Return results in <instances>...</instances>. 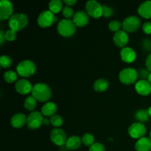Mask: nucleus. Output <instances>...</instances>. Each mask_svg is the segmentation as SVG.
<instances>
[{
    "mask_svg": "<svg viewBox=\"0 0 151 151\" xmlns=\"http://www.w3.org/2000/svg\"><path fill=\"white\" fill-rule=\"evenodd\" d=\"M142 48L146 51H151V40L144 39L142 42Z\"/></svg>",
    "mask_w": 151,
    "mask_h": 151,
    "instance_id": "obj_37",
    "label": "nucleus"
},
{
    "mask_svg": "<svg viewBox=\"0 0 151 151\" xmlns=\"http://www.w3.org/2000/svg\"><path fill=\"white\" fill-rule=\"evenodd\" d=\"M62 14L66 19H71L74 17L75 13H74V10L72 7L66 5L64 6L62 9Z\"/></svg>",
    "mask_w": 151,
    "mask_h": 151,
    "instance_id": "obj_31",
    "label": "nucleus"
},
{
    "mask_svg": "<svg viewBox=\"0 0 151 151\" xmlns=\"http://www.w3.org/2000/svg\"><path fill=\"white\" fill-rule=\"evenodd\" d=\"M32 96L39 102H47L51 98L52 90L48 85L44 83H38L32 86Z\"/></svg>",
    "mask_w": 151,
    "mask_h": 151,
    "instance_id": "obj_1",
    "label": "nucleus"
},
{
    "mask_svg": "<svg viewBox=\"0 0 151 151\" xmlns=\"http://www.w3.org/2000/svg\"><path fill=\"white\" fill-rule=\"evenodd\" d=\"M86 10L88 15L94 19L103 16V5L96 0H89L86 3Z\"/></svg>",
    "mask_w": 151,
    "mask_h": 151,
    "instance_id": "obj_7",
    "label": "nucleus"
},
{
    "mask_svg": "<svg viewBox=\"0 0 151 151\" xmlns=\"http://www.w3.org/2000/svg\"><path fill=\"white\" fill-rule=\"evenodd\" d=\"M57 30L63 37H71L76 31V26L71 19H62L58 23Z\"/></svg>",
    "mask_w": 151,
    "mask_h": 151,
    "instance_id": "obj_3",
    "label": "nucleus"
},
{
    "mask_svg": "<svg viewBox=\"0 0 151 151\" xmlns=\"http://www.w3.org/2000/svg\"><path fill=\"white\" fill-rule=\"evenodd\" d=\"M137 151H150L151 150V140L147 137H142L138 139L135 144Z\"/></svg>",
    "mask_w": 151,
    "mask_h": 151,
    "instance_id": "obj_19",
    "label": "nucleus"
},
{
    "mask_svg": "<svg viewBox=\"0 0 151 151\" xmlns=\"http://www.w3.org/2000/svg\"><path fill=\"white\" fill-rule=\"evenodd\" d=\"M114 13V10L108 5H103V16L106 18L111 16Z\"/></svg>",
    "mask_w": 151,
    "mask_h": 151,
    "instance_id": "obj_36",
    "label": "nucleus"
},
{
    "mask_svg": "<svg viewBox=\"0 0 151 151\" xmlns=\"http://www.w3.org/2000/svg\"><path fill=\"white\" fill-rule=\"evenodd\" d=\"M147 112H148L149 116H151V106H150V107L149 108V109H148V110H147Z\"/></svg>",
    "mask_w": 151,
    "mask_h": 151,
    "instance_id": "obj_44",
    "label": "nucleus"
},
{
    "mask_svg": "<svg viewBox=\"0 0 151 151\" xmlns=\"http://www.w3.org/2000/svg\"><path fill=\"white\" fill-rule=\"evenodd\" d=\"M6 41L5 36H4V32L3 30L0 31V44L2 45L4 43V41Z\"/></svg>",
    "mask_w": 151,
    "mask_h": 151,
    "instance_id": "obj_40",
    "label": "nucleus"
},
{
    "mask_svg": "<svg viewBox=\"0 0 151 151\" xmlns=\"http://www.w3.org/2000/svg\"><path fill=\"white\" fill-rule=\"evenodd\" d=\"M147 81H148V82L150 83V85H151V72H150V75H149V77H148V79H147Z\"/></svg>",
    "mask_w": 151,
    "mask_h": 151,
    "instance_id": "obj_43",
    "label": "nucleus"
},
{
    "mask_svg": "<svg viewBox=\"0 0 151 151\" xmlns=\"http://www.w3.org/2000/svg\"><path fill=\"white\" fill-rule=\"evenodd\" d=\"M122 29L126 32H134L141 26V20L137 16H130L125 18L122 23Z\"/></svg>",
    "mask_w": 151,
    "mask_h": 151,
    "instance_id": "obj_6",
    "label": "nucleus"
},
{
    "mask_svg": "<svg viewBox=\"0 0 151 151\" xmlns=\"http://www.w3.org/2000/svg\"><path fill=\"white\" fill-rule=\"evenodd\" d=\"M50 139L51 141L55 145L58 146H63L66 145V143L67 142V135L66 133L61 128H54L50 133Z\"/></svg>",
    "mask_w": 151,
    "mask_h": 151,
    "instance_id": "obj_9",
    "label": "nucleus"
},
{
    "mask_svg": "<svg viewBox=\"0 0 151 151\" xmlns=\"http://www.w3.org/2000/svg\"><path fill=\"white\" fill-rule=\"evenodd\" d=\"M150 140H151V131H150Z\"/></svg>",
    "mask_w": 151,
    "mask_h": 151,
    "instance_id": "obj_45",
    "label": "nucleus"
},
{
    "mask_svg": "<svg viewBox=\"0 0 151 151\" xmlns=\"http://www.w3.org/2000/svg\"><path fill=\"white\" fill-rule=\"evenodd\" d=\"M135 90L140 95L147 96L151 93V85L147 81L139 80L136 83Z\"/></svg>",
    "mask_w": 151,
    "mask_h": 151,
    "instance_id": "obj_16",
    "label": "nucleus"
},
{
    "mask_svg": "<svg viewBox=\"0 0 151 151\" xmlns=\"http://www.w3.org/2000/svg\"><path fill=\"white\" fill-rule=\"evenodd\" d=\"M109 82L106 79H103V78H100V79L97 80L94 83V85H93V88L97 92H103V91L107 90V88H109Z\"/></svg>",
    "mask_w": 151,
    "mask_h": 151,
    "instance_id": "obj_23",
    "label": "nucleus"
},
{
    "mask_svg": "<svg viewBox=\"0 0 151 151\" xmlns=\"http://www.w3.org/2000/svg\"><path fill=\"white\" fill-rule=\"evenodd\" d=\"M113 40L114 44L120 48H124L128 44L129 41V37L128 33L124 30H119L115 32L113 37Z\"/></svg>",
    "mask_w": 151,
    "mask_h": 151,
    "instance_id": "obj_14",
    "label": "nucleus"
},
{
    "mask_svg": "<svg viewBox=\"0 0 151 151\" xmlns=\"http://www.w3.org/2000/svg\"><path fill=\"white\" fill-rule=\"evenodd\" d=\"M50 119V124H51L52 126L55 127L56 128L61 126L62 124H63V118H62L61 116H60V115L55 114L54 116H51Z\"/></svg>",
    "mask_w": 151,
    "mask_h": 151,
    "instance_id": "obj_29",
    "label": "nucleus"
},
{
    "mask_svg": "<svg viewBox=\"0 0 151 151\" xmlns=\"http://www.w3.org/2000/svg\"><path fill=\"white\" fill-rule=\"evenodd\" d=\"M42 113L39 111H32L27 116V125L28 128L31 130L38 129L43 124Z\"/></svg>",
    "mask_w": 151,
    "mask_h": 151,
    "instance_id": "obj_10",
    "label": "nucleus"
},
{
    "mask_svg": "<svg viewBox=\"0 0 151 151\" xmlns=\"http://www.w3.org/2000/svg\"><path fill=\"white\" fill-rule=\"evenodd\" d=\"M77 2L76 0H63V3L66 4L67 6H72Z\"/></svg>",
    "mask_w": 151,
    "mask_h": 151,
    "instance_id": "obj_41",
    "label": "nucleus"
},
{
    "mask_svg": "<svg viewBox=\"0 0 151 151\" xmlns=\"http://www.w3.org/2000/svg\"><path fill=\"white\" fill-rule=\"evenodd\" d=\"M82 144V139L78 136H72L67 139L66 143V148L67 150H74L80 148Z\"/></svg>",
    "mask_w": 151,
    "mask_h": 151,
    "instance_id": "obj_21",
    "label": "nucleus"
},
{
    "mask_svg": "<svg viewBox=\"0 0 151 151\" xmlns=\"http://www.w3.org/2000/svg\"><path fill=\"white\" fill-rule=\"evenodd\" d=\"M4 80L8 83H14L15 81L17 80L18 75L17 73L14 71L9 70L7 72H4Z\"/></svg>",
    "mask_w": 151,
    "mask_h": 151,
    "instance_id": "obj_27",
    "label": "nucleus"
},
{
    "mask_svg": "<svg viewBox=\"0 0 151 151\" xmlns=\"http://www.w3.org/2000/svg\"><path fill=\"white\" fill-rule=\"evenodd\" d=\"M37 106V100L34 98L32 96H29L25 99L24 102V106L25 109L28 111H33L34 109H35Z\"/></svg>",
    "mask_w": 151,
    "mask_h": 151,
    "instance_id": "obj_26",
    "label": "nucleus"
},
{
    "mask_svg": "<svg viewBox=\"0 0 151 151\" xmlns=\"http://www.w3.org/2000/svg\"><path fill=\"white\" fill-rule=\"evenodd\" d=\"M146 131H147V129H146L145 125L139 122L131 124L128 130L130 137L134 139H139L144 137Z\"/></svg>",
    "mask_w": 151,
    "mask_h": 151,
    "instance_id": "obj_11",
    "label": "nucleus"
},
{
    "mask_svg": "<svg viewBox=\"0 0 151 151\" xmlns=\"http://www.w3.org/2000/svg\"><path fill=\"white\" fill-rule=\"evenodd\" d=\"M145 64H146V67H147V69L151 72V53L148 56H147V58H146Z\"/></svg>",
    "mask_w": 151,
    "mask_h": 151,
    "instance_id": "obj_39",
    "label": "nucleus"
},
{
    "mask_svg": "<svg viewBox=\"0 0 151 151\" xmlns=\"http://www.w3.org/2000/svg\"><path fill=\"white\" fill-rule=\"evenodd\" d=\"M28 24V17L27 15L22 13H17L13 14L9 19L8 24L10 29L15 31H21Z\"/></svg>",
    "mask_w": 151,
    "mask_h": 151,
    "instance_id": "obj_2",
    "label": "nucleus"
},
{
    "mask_svg": "<svg viewBox=\"0 0 151 151\" xmlns=\"http://www.w3.org/2000/svg\"><path fill=\"white\" fill-rule=\"evenodd\" d=\"M58 110L57 106L52 102H47L41 108V113L44 116H52Z\"/></svg>",
    "mask_w": 151,
    "mask_h": 151,
    "instance_id": "obj_22",
    "label": "nucleus"
},
{
    "mask_svg": "<svg viewBox=\"0 0 151 151\" xmlns=\"http://www.w3.org/2000/svg\"><path fill=\"white\" fill-rule=\"evenodd\" d=\"M122 26V23L119 21H116V20H113L111 22H109V28L111 31L112 32H118V31L120 30V28Z\"/></svg>",
    "mask_w": 151,
    "mask_h": 151,
    "instance_id": "obj_32",
    "label": "nucleus"
},
{
    "mask_svg": "<svg viewBox=\"0 0 151 151\" xmlns=\"http://www.w3.org/2000/svg\"><path fill=\"white\" fill-rule=\"evenodd\" d=\"M27 117L25 114L22 113H18L13 115L10 119V124L13 128H21L27 124Z\"/></svg>",
    "mask_w": 151,
    "mask_h": 151,
    "instance_id": "obj_18",
    "label": "nucleus"
},
{
    "mask_svg": "<svg viewBox=\"0 0 151 151\" xmlns=\"http://www.w3.org/2000/svg\"><path fill=\"white\" fill-rule=\"evenodd\" d=\"M88 151H106V147L103 144L99 142H95L89 147Z\"/></svg>",
    "mask_w": 151,
    "mask_h": 151,
    "instance_id": "obj_35",
    "label": "nucleus"
},
{
    "mask_svg": "<svg viewBox=\"0 0 151 151\" xmlns=\"http://www.w3.org/2000/svg\"><path fill=\"white\" fill-rule=\"evenodd\" d=\"M120 57L125 63H132L137 58L136 52L131 47H124L121 50Z\"/></svg>",
    "mask_w": 151,
    "mask_h": 151,
    "instance_id": "obj_17",
    "label": "nucleus"
},
{
    "mask_svg": "<svg viewBox=\"0 0 151 151\" xmlns=\"http://www.w3.org/2000/svg\"><path fill=\"white\" fill-rule=\"evenodd\" d=\"M72 22L78 27H83L86 25L89 22V16L86 12L83 10H79L76 12L72 18Z\"/></svg>",
    "mask_w": 151,
    "mask_h": 151,
    "instance_id": "obj_15",
    "label": "nucleus"
},
{
    "mask_svg": "<svg viewBox=\"0 0 151 151\" xmlns=\"http://www.w3.org/2000/svg\"><path fill=\"white\" fill-rule=\"evenodd\" d=\"M13 60L8 55H2L0 57V65L2 68H8L11 66Z\"/></svg>",
    "mask_w": 151,
    "mask_h": 151,
    "instance_id": "obj_30",
    "label": "nucleus"
},
{
    "mask_svg": "<svg viewBox=\"0 0 151 151\" xmlns=\"http://www.w3.org/2000/svg\"><path fill=\"white\" fill-rule=\"evenodd\" d=\"M137 72H138V78H139L140 80H144V81H147L149 75L150 74V72L148 69H144V68L139 69Z\"/></svg>",
    "mask_w": 151,
    "mask_h": 151,
    "instance_id": "obj_34",
    "label": "nucleus"
},
{
    "mask_svg": "<svg viewBox=\"0 0 151 151\" xmlns=\"http://www.w3.org/2000/svg\"><path fill=\"white\" fill-rule=\"evenodd\" d=\"M63 7V3L60 0H51L49 3V9L54 14L59 13Z\"/></svg>",
    "mask_w": 151,
    "mask_h": 151,
    "instance_id": "obj_24",
    "label": "nucleus"
},
{
    "mask_svg": "<svg viewBox=\"0 0 151 151\" xmlns=\"http://www.w3.org/2000/svg\"><path fill=\"white\" fill-rule=\"evenodd\" d=\"M119 79L122 83L131 85L134 83L138 79V72L133 68H125L119 72Z\"/></svg>",
    "mask_w": 151,
    "mask_h": 151,
    "instance_id": "obj_5",
    "label": "nucleus"
},
{
    "mask_svg": "<svg viewBox=\"0 0 151 151\" xmlns=\"http://www.w3.org/2000/svg\"><path fill=\"white\" fill-rule=\"evenodd\" d=\"M50 123V119H47V118H44L43 119V125H48Z\"/></svg>",
    "mask_w": 151,
    "mask_h": 151,
    "instance_id": "obj_42",
    "label": "nucleus"
},
{
    "mask_svg": "<svg viewBox=\"0 0 151 151\" xmlns=\"http://www.w3.org/2000/svg\"><path fill=\"white\" fill-rule=\"evenodd\" d=\"M142 29L146 34H151V22H145V23L143 24Z\"/></svg>",
    "mask_w": 151,
    "mask_h": 151,
    "instance_id": "obj_38",
    "label": "nucleus"
},
{
    "mask_svg": "<svg viewBox=\"0 0 151 151\" xmlns=\"http://www.w3.org/2000/svg\"><path fill=\"white\" fill-rule=\"evenodd\" d=\"M150 151H151V150H150Z\"/></svg>",
    "mask_w": 151,
    "mask_h": 151,
    "instance_id": "obj_46",
    "label": "nucleus"
},
{
    "mask_svg": "<svg viewBox=\"0 0 151 151\" xmlns=\"http://www.w3.org/2000/svg\"><path fill=\"white\" fill-rule=\"evenodd\" d=\"M36 71L35 63L30 60H24L21 61L16 66L18 75L24 78H28L34 75Z\"/></svg>",
    "mask_w": 151,
    "mask_h": 151,
    "instance_id": "obj_4",
    "label": "nucleus"
},
{
    "mask_svg": "<svg viewBox=\"0 0 151 151\" xmlns=\"http://www.w3.org/2000/svg\"><path fill=\"white\" fill-rule=\"evenodd\" d=\"M13 6L9 0L0 1V20L4 21L10 19L13 16Z\"/></svg>",
    "mask_w": 151,
    "mask_h": 151,
    "instance_id": "obj_12",
    "label": "nucleus"
},
{
    "mask_svg": "<svg viewBox=\"0 0 151 151\" xmlns=\"http://www.w3.org/2000/svg\"><path fill=\"white\" fill-rule=\"evenodd\" d=\"M149 117L150 116L148 114V112L145 109H140L135 113V119L141 123L147 122L149 120Z\"/></svg>",
    "mask_w": 151,
    "mask_h": 151,
    "instance_id": "obj_25",
    "label": "nucleus"
},
{
    "mask_svg": "<svg viewBox=\"0 0 151 151\" xmlns=\"http://www.w3.org/2000/svg\"><path fill=\"white\" fill-rule=\"evenodd\" d=\"M138 13L145 19H151V1H145L142 3L139 6Z\"/></svg>",
    "mask_w": 151,
    "mask_h": 151,
    "instance_id": "obj_20",
    "label": "nucleus"
},
{
    "mask_svg": "<svg viewBox=\"0 0 151 151\" xmlns=\"http://www.w3.org/2000/svg\"><path fill=\"white\" fill-rule=\"evenodd\" d=\"M16 31L13 30L12 29H9L4 32V36H5V39L7 41H13L16 40Z\"/></svg>",
    "mask_w": 151,
    "mask_h": 151,
    "instance_id": "obj_33",
    "label": "nucleus"
},
{
    "mask_svg": "<svg viewBox=\"0 0 151 151\" xmlns=\"http://www.w3.org/2000/svg\"><path fill=\"white\" fill-rule=\"evenodd\" d=\"M15 88L16 91L20 94H27L32 91V86L29 81L26 79H21L16 81Z\"/></svg>",
    "mask_w": 151,
    "mask_h": 151,
    "instance_id": "obj_13",
    "label": "nucleus"
},
{
    "mask_svg": "<svg viewBox=\"0 0 151 151\" xmlns=\"http://www.w3.org/2000/svg\"><path fill=\"white\" fill-rule=\"evenodd\" d=\"M56 21H57V18L55 16L54 13H52L50 10H46L41 12L37 19L38 25L42 28L49 27Z\"/></svg>",
    "mask_w": 151,
    "mask_h": 151,
    "instance_id": "obj_8",
    "label": "nucleus"
},
{
    "mask_svg": "<svg viewBox=\"0 0 151 151\" xmlns=\"http://www.w3.org/2000/svg\"><path fill=\"white\" fill-rule=\"evenodd\" d=\"M82 139V143L83 145H85L87 147H91L92 145H94V137L91 134H85L81 138Z\"/></svg>",
    "mask_w": 151,
    "mask_h": 151,
    "instance_id": "obj_28",
    "label": "nucleus"
}]
</instances>
